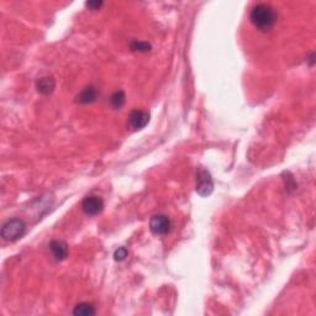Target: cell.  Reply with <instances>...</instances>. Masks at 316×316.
<instances>
[{"mask_svg":"<svg viewBox=\"0 0 316 316\" xmlns=\"http://www.w3.org/2000/svg\"><path fill=\"white\" fill-rule=\"evenodd\" d=\"M250 20L253 26L261 31H268L274 26L277 21V12L271 5L257 4L252 7L250 14Z\"/></svg>","mask_w":316,"mask_h":316,"instance_id":"6da1fadb","label":"cell"},{"mask_svg":"<svg viewBox=\"0 0 316 316\" xmlns=\"http://www.w3.org/2000/svg\"><path fill=\"white\" fill-rule=\"evenodd\" d=\"M25 232H26V224L20 219H11V220L6 221L0 231L1 237L9 242H14L21 238Z\"/></svg>","mask_w":316,"mask_h":316,"instance_id":"7a4b0ae2","label":"cell"},{"mask_svg":"<svg viewBox=\"0 0 316 316\" xmlns=\"http://www.w3.org/2000/svg\"><path fill=\"white\" fill-rule=\"evenodd\" d=\"M196 193L200 196H209L214 190V181L210 172L204 167H200L196 171Z\"/></svg>","mask_w":316,"mask_h":316,"instance_id":"3957f363","label":"cell"},{"mask_svg":"<svg viewBox=\"0 0 316 316\" xmlns=\"http://www.w3.org/2000/svg\"><path fill=\"white\" fill-rule=\"evenodd\" d=\"M172 223L169 220L168 216L163 215V214H158V215L152 216L150 221V230L153 235L157 236H164L171 231Z\"/></svg>","mask_w":316,"mask_h":316,"instance_id":"277c9868","label":"cell"},{"mask_svg":"<svg viewBox=\"0 0 316 316\" xmlns=\"http://www.w3.org/2000/svg\"><path fill=\"white\" fill-rule=\"evenodd\" d=\"M82 209L89 216H96L103 211L104 201L103 199L96 195H89L82 201Z\"/></svg>","mask_w":316,"mask_h":316,"instance_id":"5b68a950","label":"cell"},{"mask_svg":"<svg viewBox=\"0 0 316 316\" xmlns=\"http://www.w3.org/2000/svg\"><path fill=\"white\" fill-rule=\"evenodd\" d=\"M150 123V114L143 110H134L129 115V125L133 130H142Z\"/></svg>","mask_w":316,"mask_h":316,"instance_id":"8992f818","label":"cell"},{"mask_svg":"<svg viewBox=\"0 0 316 316\" xmlns=\"http://www.w3.org/2000/svg\"><path fill=\"white\" fill-rule=\"evenodd\" d=\"M49 251H51L52 256L56 261H63L66 260L68 256V246L64 241L61 240H53L49 243Z\"/></svg>","mask_w":316,"mask_h":316,"instance_id":"52a82bcc","label":"cell"},{"mask_svg":"<svg viewBox=\"0 0 316 316\" xmlns=\"http://www.w3.org/2000/svg\"><path fill=\"white\" fill-rule=\"evenodd\" d=\"M54 87H56V82H54L53 77L51 76H45L41 78L37 79L36 82V89L39 93L45 94V95H48L53 91Z\"/></svg>","mask_w":316,"mask_h":316,"instance_id":"ba28073f","label":"cell"},{"mask_svg":"<svg viewBox=\"0 0 316 316\" xmlns=\"http://www.w3.org/2000/svg\"><path fill=\"white\" fill-rule=\"evenodd\" d=\"M98 96V90L93 86L86 87L81 93L77 95L76 101L79 104H91L96 100Z\"/></svg>","mask_w":316,"mask_h":316,"instance_id":"9c48e42d","label":"cell"},{"mask_svg":"<svg viewBox=\"0 0 316 316\" xmlns=\"http://www.w3.org/2000/svg\"><path fill=\"white\" fill-rule=\"evenodd\" d=\"M73 315L76 316H93L95 315V309L93 304L89 303H79L73 310Z\"/></svg>","mask_w":316,"mask_h":316,"instance_id":"30bf717a","label":"cell"},{"mask_svg":"<svg viewBox=\"0 0 316 316\" xmlns=\"http://www.w3.org/2000/svg\"><path fill=\"white\" fill-rule=\"evenodd\" d=\"M126 100V95L123 90H118L110 96V105L113 106V109L115 110H120L124 106Z\"/></svg>","mask_w":316,"mask_h":316,"instance_id":"8fae6325","label":"cell"},{"mask_svg":"<svg viewBox=\"0 0 316 316\" xmlns=\"http://www.w3.org/2000/svg\"><path fill=\"white\" fill-rule=\"evenodd\" d=\"M130 48L137 52H148L151 49V45L143 41H133L130 44Z\"/></svg>","mask_w":316,"mask_h":316,"instance_id":"7c38bea8","label":"cell"},{"mask_svg":"<svg viewBox=\"0 0 316 316\" xmlns=\"http://www.w3.org/2000/svg\"><path fill=\"white\" fill-rule=\"evenodd\" d=\"M126 257H128V250L125 247H119L114 253V260L118 262H123L126 260Z\"/></svg>","mask_w":316,"mask_h":316,"instance_id":"4fadbf2b","label":"cell"},{"mask_svg":"<svg viewBox=\"0 0 316 316\" xmlns=\"http://www.w3.org/2000/svg\"><path fill=\"white\" fill-rule=\"evenodd\" d=\"M86 5L89 7V9L96 10L103 5V1H98V0H96V1H88Z\"/></svg>","mask_w":316,"mask_h":316,"instance_id":"5bb4252c","label":"cell"}]
</instances>
